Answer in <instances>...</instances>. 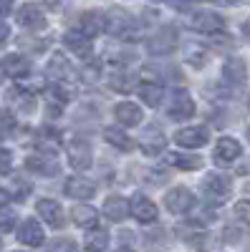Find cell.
I'll list each match as a JSON object with an SVG mask.
<instances>
[{
  "instance_id": "cell-1",
  "label": "cell",
  "mask_w": 250,
  "mask_h": 252,
  "mask_svg": "<svg viewBox=\"0 0 250 252\" xmlns=\"http://www.w3.org/2000/svg\"><path fill=\"white\" fill-rule=\"evenodd\" d=\"M69 161L73 169L78 172H86L89 166L94 164V152H91V144L89 141H83V139H71L69 141Z\"/></svg>"
},
{
  "instance_id": "cell-2",
  "label": "cell",
  "mask_w": 250,
  "mask_h": 252,
  "mask_svg": "<svg viewBox=\"0 0 250 252\" xmlns=\"http://www.w3.org/2000/svg\"><path fill=\"white\" fill-rule=\"evenodd\" d=\"M230 189H233V179L227 174L210 172V174H205V179H202V192L210 199H225L227 194H230Z\"/></svg>"
},
{
  "instance_id": "cell-3",
  "label": "cell",
  "mask_w": 250,
  "mask_h": 252,
  "mask_svg": "<svg viewBox=\"0 0 250 252\" xmlns=\"http://www.w3.org/2000/svg\"><path fill=\"white\" fill-rule=\"evenodd\" d=\"M167 114H170V119H175V121L190 119L195 114V101L190 98L187 91H175L170 96V103H167Z\"/></svg>"
},
{
  "instance_id": "cell-4",
  "label": "cell",
  "mask_w": 250,
  "mask_h": 252,
  "mask_svg": "<svg viewBox=\"0 0 250 252\" xmlns=\"http://www.w3.org/2000/svg\"><path fill=\"white\" fill-rule=\"evenodd\" d=\"M164 204H167V209H170V212H175V215H184V212H190V209L195 207V197H192L190 189L175 187V189H170V192H167Z\"/></svg>"
},
{
  "instance_id": "cell-5",
  "label": "cell",
  "mask_w": 250,
  "mask_h": 252,
  "mask_svg": "<svg viewBox=\"0 0 250 252\" xmlns=\"http://www.w3.org/2000/svg\"><path fill=\"white\" fill-rule=\"evenodd\" d=\"M207 129L205 126H187V129H179L175 134V141L179 146H184V149H200V146L207 144Z\"/></svg>"
},
{
  "instance_id": "cell-6",
  "label": "cell",
  "mask_w": 250,
  "mask_h": 252,
  "mask_svg": "<svg viewBox=\"0 0 250 252\" xmlns=\"http://www.w3.org/2000/svg\"><path fill=\"white\" fill-rule=\"evenodd\" d=\"M129 212L142 222V224H152L157 220V207L152 199H147L144 194H134L132 204H129Z\"/></svg>"
},
{
  "instance_id": "cell-7",
  "label": "cell",
  "mask_w": 250,
  "mask_h": 252,
  "mask_svg": "<svg viewBox=\"0 0 250 252\" xmlns=\"http://www.w3.org/2000/svg\"><path fill=\"white\" fill-rule=\"evenodd\" d=\"M18 23L23 28H31V31H38L46 26V18H43V10H40V5L36 3H26L23 8L18 10Z\"/></svg>"
},
{
  "instance_id": "cell-8",
  "label": "cell",
  "mask_w": 250,
  "mask_h": 252,
  "mask_svg": "<svg viewBox=\"0 0 250 252\" xmlns=\"http://www.w3.org/2000/svg\"><path fill=\"white\" fill-rule=\"evenodd\" d=\"M64 192H66V197H73V199H89V197H94L96 187H94V182L83 179V177H69L64 184Z\"/></svg>"
},
{
  "instance_id": "cell-9",
  "label": "cell",
  "mask_w": 250,
  "mask_h": 252,
  "mask_svg": "<svg viewBox=\"0 0 250 252\" xmlns=\"http://www.w3.org/2000/svg\"><path fill=\"white\" fill-rule=\"evenodd\" d=\"M43 227H40L36 220H23V224L18 227V240L23 245H31V247H38L43 245Z\"/></svg>"
},
{
  "instance_id": "cell-10",
  "label": "cell",
  "mask_w": 250,
  "mask_h": 252,
  "mask_svg": "<svg viewBox=\"0 0 250 252\" xmlns=\"http://www.w3.org/2000/svg\"><path fill=\"white\" fill-rule=\"evenodd\" d=\"M0 66H3V73H8V76H13V78H26V76L31 73V61H28L26 56H18V53L5 56Z\"/></svg>"
},
{
  "instance_id": "cell-11",
  "label": "cell",
  "mask_w": 250,
  "mask_h": 252,
  "mask_svg": "<svg viewBox=\"0 0 250 252\" xmlns=\"http://www.w3.org/2000/svg\"><path fill=\"white\" fill-rule=\"evenodd\" d=\"M213 157H215L217 164H230V161H235L240 157V144L235 139H230V136H222L215 144V154Z\"/></svg>"
},
{
  "instance_id": "cell-12",
  "label": "cell",
  "mask_w": 250,
  "mask_h": 252,
  "mask_svg": "<svg viewBox=\"0 0 250 252\" xmlns=\"http://www.w3.org/2000/svg\"><path fill=\"white\" fill-rule=\"evenodd\" d=\"M38 215L43 217V222H48L51 227H61L64 224V209H61V204L56 199H40L36 204Z\"/></svg>"
},
{
  "instance_id": "cell-13",
  "label": "cell",
  "mask_w": 250,
  "mask_h": 252,
  "mask_svg": "<svg viewBox=\"0 0 250 252\" xmlns=\"http://www.w3.org/2000/svg\"><path fill=\"white\" fill-rule=\"evenodd\" d=\"M192 28L200 33H220L225 28V20L217 13H197L192 18Z\"/></svg>"
},
{
  "instance_id": "cell-14",
  "label": "cell",
  "mask_w": 250,
  "mask_h": 252,
  "mask_svg": "<svg viewBox=\"0 0 250 252\" xmlns=\"http://www.w3.org/2000/svg\"><path fill=\"white\" fill-rule=\"evenodd\" d=\"M177 43V35H175V28H162L157 35L149 38V51L154 56H162V53H170Z\"/></svg>"
},
{
  "instance_id": "cell-15",
  "label": "cell",
  "mask_w": 250,
  "mask_h": 252,
  "mask_svg": "<svg viewBox=\"0 0 250 252\" xmlns=\"http://www.w3.org/2000/svg\"><path fill=\"white\" fill-rule=\"evenodd\" d=\"M114 116H116V121L121 126H139L142 124V109L137 106V103H129V101L116 103Z\"/></svg>"
},
{
  "instance_id": "cell-16",
  "label": "cell",
  "mask_w": 250,
  "mask_h": 252,
  "mask_svg": "<svg viewBox=\"0 0 250 252\" xmlns=\"http://www.w3.org/2000/svg\"><path fill=\"white\" fill-rule=\"evenodd\" d=\"M104 215H107L111 222H121V220H127L129 215V202L119 197V194H111L107 197V202H104Z\"/></svg>"
},
{
  "instance_id": "cell-17",
  "label": "cell",
  "mask_w": 250,
  "mask_h": 252,
  "mask_svg": "<svg viewBox=\"0 0 250 252\" xmlns=\"http://www.w3.org/2000/svg\"><path fill=\"white\" fill-rule=\"evenodd\" d=\"M222 73H225V81H230L233 86H238V83H243V81H245V76H248V66H245V61H243V58L230 56V58L225 61Z\"/></svg>"
},
{
  "instance_id": "cell-18",
  "label": "cell",
  "mask_w": 250,
  "mask_h": 252,
  "mask_svg": "<svg viewBox=\"0 0 250 252\" xmlns=\"http://www.w3.org/2000/svg\"><path fill=\"white\" fill-rule=\"evenodd\" d=\"M46 73H48L51 78H56V81H66V78H71V76H73V66L69 63V58H66V56H53V58L48 61Z\"/></svg>"
},
{
  "instance_id": "cell-19",
  "label": "cell",
  "mask_w": 250,
  "mask_h": 252,
  "mask_svg": "<svg viewBox=\"0 0 250 252\" xmlns=\"http://www.w3.org/2000/svg\"><path fill=\"white\" fill-rule=\"evenodd\" d=\"M26 166L36 174H43V177H56L58 174V164L53 161V157H28Z\"/></svg>"
},
{
  "instance_id": "cell-20",
  "label": "cell",
  "mask_w": 250,
  "mask_h": 252,
  "mask_svg": "<svg viewBox=\"0 0 250 252\" xmlns=\"http://www.w3.org/2000/svg\"><path fill=\"white\" fill-rule=\"evenodd\" d=\"M104 139H107L111 146H116V149H121V152H132L134 149V141L127 136V131L116 129V126H107V129H104Z\"/></svg>"
},
{
  "instance_id": "cell-21",
  "label": "cell",
  "mask_w": 250,
  "mask_h": 252,
  "mask_svg": "<svg viewBox=\"0 0 250 252\" xmlns=\"http://www.w3.org/2000/svg\"><path fill=\"white\" fill-rule=\"evenodd\" d=\"M64 43L71 48V51H76L81 58L83 56H89L91 53V43H89V35L86 33H78V31H69L66 35H64Z\"/></svg>"
},
{
  "instance_id": "cell-22",
  "label": "cell",
  "mask_w": 250,
  "mask_h": 252,
  "mask_svg": "<svg viewBox=\"0 0 250 252\" xmlns=\"http://www.w3.org/2000/svg\"><path fill=\"white\" fill-rule=\"evenodd\" d=\"M71 217H73V222L78 227H94L99 222V212L94 207H89V204H76L71 209Z\"/></svg>"
},
{
  "instance_id": "cell-23",
  "label": "cell",
  "mask_w": 250,
  "mask_h": 252,
  "mask_svg": "<svg viewBox=\"0 0 250 252\" xmlns=\"http://www.w3.org/2000/svg\"><path fill=\"white\" fill-rule=\"evenodd\" d=\"M142 146H144V152H149V154L162 152V149H164V134L157 129V126H147V129H144Z\"/></svg>"
},
{
  "instance_id": "cell-24",
  "label": "cell",
  "mask_w": 250,
  "mask_h": 252,
  "mask_svg": "<svg viewBox=\"0 0 250 252\" xmlns=\"http://www.w3.org/2000/svg\"><path fill=\"white\" fill-rule=\"evenodd\" d=\"M134 83H137V76L129 73V71H114V73L109 76V86H111L114 91H119V94L132 91Z\"/></svg>"
},
{
  "instance_id": "cell-25",
  "label": "cell",
  "mask_w": 250,
  "mask_h": 252,
  "mask_svg": "<svg viewBox=\"0 0 250 252\" xmlns=\"http://www.w3.org/2000/svg\"><path fill=\"white\" fill-rule=\"evenodd\" d=\"M139 96H142V101L147 103V106L157 109L162 103V98H164V89L159 86V83H144V86L139 89Z\"/></svg>"
},
{
  "instance_id": "cell-26",
  "label": "cell",
  "mask_w": 250,
  "mask_h": 252,
  "mask_svg": "<svg viewBox=\"0 0 250 252\" xmlns=\"http://www.w3.org/2000/svg\"><path fill=\"white\" fill-rule=\"evenodd\" d=\"M101 28H104V15H99V13H83V18H81V33H86L91 38Z\"/></svg>"
},
{
  "instance_id": "cell-27",
  "label": "cell",
  "mask_w": 250,
  "mask_h": 252,
  "mask_svg": "<svg viewBox=\"0 0 250 252\" xmlns=\"http://www.w3.org/2000/svg\"><path fill=\"white\" fill-rule=\"evenodd\" d=\"M167 161H170L172 166H177V169H200L202 166V159L200 157H184V154H167Z\"/></svg>"
},
{
  "instance_id": "cell-28",
  "label": "cell",
  "mask_w": 250,
  "mask_h": 252,
  "mask_svg": "<svg viewBox=\"0 0 250 252\" xmlns=\"http://www.w3.org/2000/svg\"><path fill=\"white\" fill-rule=\"evenodd\" d=\"M8 96H10V101H15V103H18V109H20V111L31 114V111L36 109V98H33L31 94H26V91H15V89H13Z\"/></svg>"
},
{
  "instance_id": "cell-29",
  "label": "cell",
  "mask_w": 250,
  "mask_h": 252,
  "mask_svg": "<svg viewBox=\"0 0 250 252\" xmlns=\"http://www.w3.org/2000/svg\"><path fill=\"white\" fill-rule=\"evenodd\" d=\"M86 247L89 250H107L109 247V235L104 232V229H96V232H91V237L86 240Z\"/></svg>"
},
{
  "instance_id": "cell-30",
  "label": "cell",
  "mask_w": 250,
  "mask_h": 252,
  "mask_svg": "<svg viewBox=\"0 0 250 252\" xmlns=\"http://www.w3.org/2000/svg\"><path fill=\"white\" fill-rule=\"evenodd\" d=\"M13 126H15V119H13V114L0 109V139H5V136L13 131Z\"/></svg>"
},
{
  "instance_id": "cell-31",
  "label": "cell",
  "mask_w": 250,
  "mask_h": 252,
  "mask_svg": "<svg viewBox=\"0 0 250 252\" xmlns=\"http://www.w3.org/2000/svg\"><path fill=\"white\" fill-rule=\"evenodd\" d=\"M51 96H53L56 101H61V103H66V101L73 98V89H71V86H64V83H56V86L51 89Z\"/></svg>"
},
{
  "instance_id": "cell-32",
  "label": "cell",
  "mask_w": 250,
  "mask_h": 252,
  "mask_svg": "<svg viewBox=\"0 0 250 252\" xmlns=\"http://www.w3.org/2000/svg\"><path fill=\"white\" fill-rule=\"evenodd\" d=\"M13 224H15V215L10 212V209L0 207V232H10Z\"/></svg>"
},
{
  "instance_id": "cell-33",
  "label": "cell",
  "mask_w": 250,
  "mask_h": 252,
  "mask_svg": "<svg viewBox=\"0 0 250 252\" xmlns=\"http://www.w3.org/2000/svg\"><path fill=\"white\" fill-rule=\"evenodd\" d=\"M235 217H238V220H243L245 224H250V202H245V199H243V202H238V204H235Z\"/></svg>"
},
{
  "instance_id": "cell-34",
  "label": "cell",
  "mask_w": 250,
  "mask_h": 252,
  "mask_svg": "<svg viewBox=\"0 0 250 252\" xmlns=\"http://www.w3.org/2000/svg\"><path fill=\"white\" fill-rule=\"evenodd\" d=\"M10 166H13V154H10L8 149H0V177L8 174Z\"/></svg>"
},
{
  "instance_id": "cell-35",
  "label": "cell",
  "mask_w": 250,
  "mask_h": 252,
  "mask_svg": "<svg viewBox=\"0 0 250 252\" xmlns=\"http://www.w3.org/2000/svg\"><path fill=\"white\" fill-rule=\"evenodd\" d=\"M20 46L28 48V51H43V48H46V40H28V38H20Z\"/></svg>"
},
{
  "instance_id": "cell-36",
  "label": "cell",
  "mask_w": 250,
  "mask_h": 252,
  "mask_svg": "<svg viewBox=\"0 0 250 252\" xmlns=\"http://www.w3.org/2000/svg\"><path fill=\"white\" fill-rule=\"evenodd\" d=\"M86 83H96L99 81V66L94 63V66H89V68H83V76H81Z\"/></svg>"
},
{
  "instance_id": "cell-37",
  "label": "cell",
  "mask_w": 250,
  "mask_h": 252,
  "mask_svg": "<svg viewBox=\"0 0 250 252\" xmlns=\"http://www.w3.org/2000/svg\"><path fill=\"white\" fill-rule=\"evenodd\" d=\"M51 250H66V252H73V250H76V242H71V240H56V242L51 245Z\"/></svg>"
},
{
  "instance_id": "cell-38",
  "label": "cell",
  "mask_w": 250,
  "mask_h": 252,
  "mask_svg": "<svg viewBox=\"0 0 250 252\" xmlns=\"http://www.w3.org/2000/svg\"><path fill=\"white\" fill-rule=\"evenodd\" d=\"M149 240H147V245H157V242H164L167 240V232L164 229H159V232H152V235H147Z\"/></svg>"
},
{
  "instance_id": "cell-39",
  "label": "cell",
  "mask_w": 250,
  "mask_h": 252,
  "mask_svg": "<svg viewBox=\"0 0 250 252\" xmlns=\"http://www.w3.org/2000/svg\"><path fill=\"white\" fill-rule=\"evenodd\" d=\"M222 237H225L227 242H238V240H240V232H238V229H225Z\"/></svg>"
},
{
  "instance_id": "cell-40",
  "label": "cell",
  "mask_w": 250,
  "mask_h": 252,
  "mask_svg": "<svg viewBox=\"0 0 250 252\" xmlns=\"http://www.w3.org/2000/svg\"><path fill=\"white\" fill-rule=\"evenodd\" d=\"M8 35H10V28H8V23H5V20H0V43H5V40H8Z\"/></svg>"
},
{
  "instance_id": "cell-41",
  "label": "cell",
  "mask_w": 250,
  "mask_h": 252,
  "mask_svg": "<svg viewBox=\"0 0 250 252\" xmlns=\"http://www.w3.org/2000/svg\"><path fill=\"white\" fill-rule=\"evenodd\" d=\"M10 8H13V0H0V18L8 15V13H10Z\"/></svg>"
},
{
  "instance_id": "cell-42",
  "label": "cell",
  "mask_w": 250,
  "mask_h": 252,
  "mask_svg": "<svg viewBox=\"0 0 250 252\" xmlns=\"http://www.w3.org/2000/svg\"><path fill=\"white\" fill-rule=\"evenodd\" d=\"M132 237H134L132 232H121V247H124V245L129 247V245H132Z\"/></svg>"
},
{
  "instance_id": "cell-43",
  "label": "cell",
  "mask_w": 250,
  "mask_h": 252,
  "mask_svg": "<svg viewBox=\"0 0 250 252\" xmlns=\"http://www.w3.org/2000/svg\"><path fill=\"white\" fill-rule=\"evenodd\" d=\"M8 199H10V194L5 192V189H0V207H5V204H8Z\"/></svg>"
},
{
  "instance_id": "cell-44",
  "label": "cell",
  "mask_w": 250,
  "mask_h": 252,
  "mask_svg": "<svg viewBox=\"0 0 250 252\" xmlns=\"http://www.w3.org/2000/svg\"><path fill=\"white\" fill-rule=\"evenodd\" d=\"M243 31H245V35H250V20H245V23H243Z\"/></svg>"
},
{
  "instance_id": "cell-45",
  "label": "cell",
  "mask_w": 250,
  "mask_h": 252,
  "mask_svg": "<svg viewBox=\"0 0 250 252\" xmlns=\"http://www.w3.org/2000/svg\"><path fill=\"white\" fill-rule=\"evenodd\" d=\"M43 3H46V5H58L61 0H43Z\"/></svg>"
},
{
  "instance_id": "cell-46",
  "label": "cell",
  "mask_w": 250,
  "mask_h": 252,
  "mask_svg": "<svg viewBox=\"0 0 250 252\" xmlns=\"http://www.w3.org/2000/svg\"><path fill=\"white\" fill-rule=\"evenodd\" d=\"M0 81H3V66H0Z\"/></svg>"
},
{
  "instance_id": "cell-47",
  "label": "cell",
  "mask_w": 250,
  "mask_h": 252,
  "mask_svg": "<svg viewBox=\"0 0 250 252\" xmlns=\"http://www.w3.org/2000/svg\"><path fill=\"white\" fill-rule=\"evenodd\" d=\"M248 139H250V126H248Z\"/></svg>"
},
{
  "instance_id": "cell-48",
  "label": "cell",
  "mask_w": 250,
  "mask_h": 252,
  "mask_svg": "<svg viewBox=\"0 0 250 252\" xmlns=\"http://www.w3.org/2000/svg\"><path fill=\"white\" fill-rule=\"evenodd\" d=\"M248 106H250V98H248Z\"/></svg>"
}]
</instances>
